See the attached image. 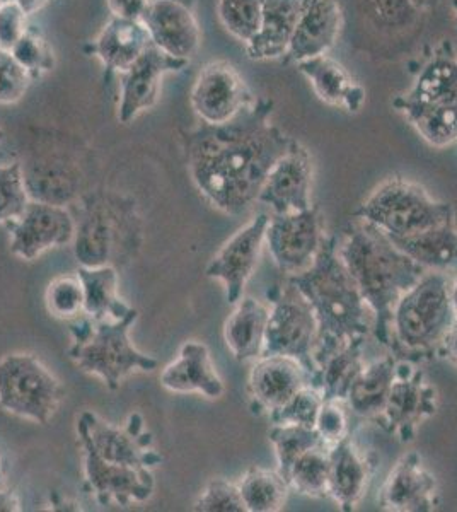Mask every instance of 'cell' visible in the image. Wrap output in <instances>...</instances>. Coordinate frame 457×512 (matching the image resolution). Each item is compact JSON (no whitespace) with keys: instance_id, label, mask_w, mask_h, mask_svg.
Listing matches in <instances>:
<instances>
[{"instance_id":"f5cc1de1","label":"cell","mask_w":457,"mask_h":512,"mask_svg":"<svg viewBox=\"0 0 457 512\" xmlns=\"http://www.w3.org/2000/svg\"><path fill=\"white\" fill-rule=\"evenodd\" d=\"M411 2L422 12L430 11V9H434L440 4V0H411Z\"/></svg>"},{"instance_id":"e575fe53","label":"cell","mask_w":457,"mask_h":512,"mask_svg":"<svg viewBox=\"0 0 457 512\" xmlns=\"http://www.w3.org/2000/svg\"><path fill=\"white\" fill-rule=\"evenodd\" d=\"M248 512L282 511L289 495V482L280 472L251 466L238 483Z\"/></svg>"},{"instance_id":"d4e9b609","label":"cell","mask_w":457,"mask_h":512,"mask_svg":"<svg viewBox=\"0 0 457 512\" xmlns=\"http://www.w3.org/2000/svg\"><path fill=\"white\" fill-rule=\"evenodd\" d=\"M304 0H265L260 30L246 43V53L255 62L284 60L296 31Z\"/></svg>"},{"instance_id":"7c38bea8","label":"cell","mask_w":457,"mask_h":512,"mask_svg":"<svg viewBox=\"0 0 457 512\" xmlns=\"http://www.w3.org/2000/svg\"><path fill=\"white\" fill-rule=\"evenodd\" d=\"M439 408V393L423 371L410 362H398V374L394 379L388 402L377 417L384 431L410 443L417 436L418 427L434 417Z\"/></svg>"},{"instance_id":"ba28073f","label":"cell","mask_w":457,"mask_h":512,"mask_svg":"<svg viewBox=\"0 0 457 512\" xmlns=\"http://www.w3.org/2000/svg\"><path fill=\"white\" fill-rule=\"evenodd\" d=\"M353 217L379 227L389 238H406L454 222L456 212L452 204L435 200L417 183L393 176L365 198Z\"/></svg>"},{"instance_id":"9c48e42d","label":"cell","mask_w":457,"mask_h":512,"mask_svg":"<svg viewBox=\"0 0 457 512\" xmlns=\"http://www.w3.org/2000/svg\"><path fill=\"white\" fill-rule=\"evenodd\" d=\"M62 383L31 354L0 359V407L9 414L45 425L64 400Z\"/></svg>"},{"instance_id":"1f68e13d","label":"cell","mask_w":457,"mask_h":512,"mask_svg":"<svg viewBox=\"0 0 457 512\" xmlns=\"http://www.w3.org/2000/svg\"><path fill=\"white\" fill-rule=\"evenodd\" d=\"M84 287V315L94 321L123 320L135 309L118 294V272L113 265L84 267L77 270Z\"/></svg>"},{"instance_id":"ffe728a7","label":"cell","mask_w":457,"mask_h":512,"mask_svg":"<svg viewBox=\"0 0 457 512\" xmlns=\"http://www.w3.org/2000/svg\"><path fill=\"white\" fill-rule=\"evenodd\" d=\"M142 23L152 45L169 57L191 62L200 50L202 30L185 0H152Z\"/></svg>"},{"instance_id":"4316f807","label":"cell","mask_w":457,"mask_h":512,"mask_svg":"<svg viewBox=\"0 0 457 512\" xmlns=\"http://www.w3.org/2000/svg\"><path fill=\"white\" fill-rule=\"evenodd\" d=\"M297 70L306 77L314 93L326 105L342 108L348 113H359L365 103V89L353 81L342 64L326 55L302 60Z\"/></svg>"},{"instance_id":"6da1fadb","label":"cell","mask_w":457,"mask_h":512,"mask_svg":"<svg viewBox=\"0 0 457 512\" xmlns=\"http://www.w3.org/2000/svg\"><path fill=\"white\" fill-rule=\"evenodd\" d=\"M273 101L256 98L238 117L222 125L202 123L183 137L191 181L212 207L244 216L292 137L273 123Z\"/></svg>"},{"instance_id":"681fc988","label":"cell","mask_w":457,"mask_h":512,"mask_svg":"<svg viewBox=\"0 0 457 512\" xmlns=\"http://www.w3.org/2000/svg\"><path fill=\"white\" fill-rule=\"evenodd\" d=\"M23 504L14 490L0 489V512H21Z\"/></svg>"},{"instance_id":"f35d334b","label":"cell","mask_w":457,"mask_h":512,"mask_svg":"<svg viewBox=\"0 0 457 512\" xmlns=\"http://www.w3.org/2000/svg\"><path fill=\"white\" fill-rule=\"evenodd\" d=\"M31 202L23 163L0 164V224L16 221Z\"/></svg>"},{"instance_id":"2e32d148","label":"cell","mask_w":457,"mask_h":512,"mask_svg":"<svg viewBox=\"0 0 457 512\" xmlns=\"http://www.w3.org/2000/svg\"><path fill=\"white\" fill-rule=\"evenodd\" d=\"M11 231L12 255L35 260L41 253L69 245L76 238V219L64 205L31 200L16 221L7 222Z\"/></svg>"},{"instance_id":"cb8c5ba5","label":"cell","mask_w":457,"mask_h":512,"mask_svg":"<svg viewBox=\"0 0 457 512\" xmlns=\"http://www.w3.org/2000/svg\"><path fill=\"white\" fill-rule=\"evenodd\" d=\"M161 384L173 393H200L207 398H220L226 391L209 347L200 342H186L181 347L178 359L164 367Z\"/></svg>"},{"instance_id":"d6986e66","label":"cell","mask_w":457,"mask_h":512,"mask_svg":"<svg viewBox=\"0 0 457 512\" xmlns=\"http://www.w3.org/2000/svg\"><path fill=\"white\" fill-rule=\"evenodd\" d=\"M82 446V444H81ZM84 449L86 487L101 506L128 507L147 502L154 495L156 480L151 468L115 465L103 460L93 448Z\"/></svg>"},{"instance_id":"3957f363","label":"cell","mask_w":457,"mask_h":512,"mask_svg":"<svg viewBox=\"0 0 457 512\" xmlns=\"http://www.w3.org/2000/svg\"><path fill=\"white\" fill-rule=\"evenodd\" d=\"M338 253L374 316L372 333L379 344L391 347L393 311L401 296L425 275V268L394 245L388 234L360 221L338 238Z\"/></svg>"},{"instance_id":"5b68a950","label":"cell","mask_w":457,"mask_h":512,"mask_svg":"<svg viewBox=\"0 0 457 512\" xmlns=\"http://www.w3.org/2000/svg\"><path fill=\"white\" fill-rule=\"evenodd\" d=\"M81 204L74 238L77 262L84 267H115L134 255L140 222L130 198L94 192L82 197Z\"/></svg>"},{"instance_id":"5bb4252c","label":"cell","mask_w":457,"mask_h":512,"mask_svg":"<svg viewBox=\"0 0 457 512\" xmlns=\"http://www.w3.org/2000/svg\"><path fill=\"white\" fill-rule=\"evenodd\" d=\"M321 217L318 210H301L270 217L267 243L277 267L285 274H299L311 267L323 245Z\"/></svg>"},{"instance_id":"11a10c76","label":"cell","mask_w":457,"mask_h":512,"mask_svg":"<svg viewBox=\"0 0 457 512\" xmlns=\"http://www.w3.org/2000/svg\"><path fill=\"white\" fill-rule=\"evenodd\" d=\"M4 483H6V470H4V463L0 458V489H4Z\"/></svg>"},{"instance_id":"484cf974","label":"cell","mask_w":457,"mask_h":512,"mask_svg":"<svg viewBox=\"0 0 457 512\" xmlns=\"http://www.w3.org/2000/svg\"><path fill=\"white\" fill-rule=\"evenodd\" d=\"M330 458V477H328V495L345 512H352L359 506L367 482L369 466L359 448L353 443L352 436L340 439L328 448Z\"/></svg>"},{"instance_id":"603a6c76","label":"cell","mask_w":457,"mask_h":512,"mask_svg":"<svg viewBox=\"0 0 457 512\" xmlns=\"http://www.w3.org/2000/svg\"><path fill=\"white\" fill-rule=\"evenodd\" d=\"M307 384H311V374L289 355H261L249 374L251 398L268 414Z\"/></svg>"},{"instance_id":"60d3db41","label":"cell","mask_w":457,"mask_h":512,"mask_svg":"<svg viewBox=\"0 0 457 512\" xmlns=\"http://www.w3.org/2000/svg\"><path fill=\"white\" fill-rule=\"evenodd\" d=\"M12 57L18 60V64L23 67L31 81L40 79L47 72L55 67V53H53L50 43H48L40 31L28 28L23 38L12 47Z\"/></svg>"},{"instance_id":"f546056e","label":"cell","mask_w":457,"mask_h":512,"mask_svg":"<svg viewBox=\"0 0 457 512\" xmlns=\"http://www.w3.org/2000/svg\"><path fill=\"white\" fill-rule=\"evenodd\" d=\"M236 304L224 326V338L236 361H255L263 354L270 309L255 297H241Z\"/></svg>"},{"instance_id":"83f0119b","label":"cell","mask_w":457,"mask_h":512,"mask_svg":"<svg viewBox=\"0 0 457 512\" xmlns=\"http://www.w3.org/2000/svg\"><path fill=\"white\" fill-rule=\"evenodd\" d=\"M24 178L31 200L64 205L76 200L81 192V169L67 158L47 156L23 164Z\"/></svg>"},{"instance_id":"9a60e30c","label":"cell","mask_w":457,"mask_h":512,"mask_svg":"<svg viewBox=\"0 0 457 512\" xmlns=\"http://www.w3.org/2000/svg\"><path fill=\"white\" fill-rule=\"evenodd\" d=\"M190 62L174 59L149 45L130 69L120 74L116 118L123 125L134 122L152 110L161 99L162 81L168 74L181 72Z\"/></svg>"},{"instance_id":"bcb514c9","label":"cell","mask_w":457,"mask_h":512,"mask_svg":"<svg viewBox=\"0 0 457 512\" xmlns=\"http://www.w3.org/2000/svg\"><path fill=\"white\" fill-rule=\"evenodd\" d=\"M28 14L14 2L0 4V48L9 50L28 31Z\"/></svg>"},{"instance_id":"b9f144b4","label":"cell","mask_w":457,"mask_h":512,"mask_svg":"<svg viewBox=\"0 0 457 512\" xmlns=\"http://www.w3.org/2000/svg\"><path fill=\"white\" fill-rule=\"evenodd\" d=\"M47 308L55 318L76 320L84 315V287L79 277H57L47 289Z\"/></svg>"},{"instance_id":"4dcf8cb0","label":"cell","mask_w":457,"mask_h":512,"mask_svg":"<svg viewBox=\"0 0 457 512\" xmlns=\"http://www.w3.org/2000/svg\"><path fill=\"white\" fill-rule=\"evenodd\" d=\"M364 344L365 337L353 338L318 362L314 388L321 391L324 402H347L350 388L364 371Z\"/></svg>"},{"instance_id":"4fadbf2b","label":"cell","mask_w":457,"mask_h":512,"mask_svg":"<svg viewBox=\"0 0 457 512\" xmlns=\"http://www.w3.org/2000/svg\"><path fill=\"white\" fill-rule=\"evenodd\" d=\"M255 99L238 69L226 60L203 65L190 93L191 108L207 125L231 122Z\"/></svg>"},{"instance_id":"816d5d0a","label":"cell","mask_w":457,"mask_h":512,"mask_svg":"<svg viewBox=\"0 0 457 512\" xmlns=\"http://www.w3.org/2000/svg\"><path fill=\"white\" fill-rule=\"evenodd\" d=\"M2 2H14V4H18L28 16H31V14L40 11L41 7L45 6L48 0H2Z\"/></svg>"},{"instance_id":"8d00e7d4","label":"cell","mask_w":457,"mask_h":512,"mask_svg":"<svg viewBox=\"0 0 457 512\" xmlns=\"http://www.w3.org/2000/svg\"><path fill=\"white\" fill-rule=\"evenodd\" d=\"M328 477H330V458H328V446H318L309 449L290 468V489L297 494L323 499L328 495Z\"/></svg>"},{"instance_id":"e0dca14e","label":"cell","mask_w":457,"mask_h":512,"mask_svg":"<svg viewBox=\"0 0 457 512\" xmlns=\"http://www.w3.org/2000/svg\"><path fill=\"white\" fill-rule=\"evenodd\" d=\"M313 158L301 142L290 144L261 187L256 204L267 205L275 216L311 209Z\"/></svg>"},{"instance_id":"6f0895ef","label":"cell","mask_w":457,"mask_h":512,"mask_svg":"<svg viewBox=\"0 0 457 512\" xmlns=\"http://www.w3.org/2000/svg\"><path fill=\"white\" fill-rule=\"evenodd\" d=\"M0 4H2V0H0Z\"/></svg>"},{"instance_id":"7dc6e473","label":"cell","mask_w":457,"mask_h":512,"mask_svg":"<svg viewBox=\"0 0 457 512\" xmlns=\"http://www.w3.org/2000/svg\"><path fill=\"white\" fill-rule=\"evenodd\" d=\"M314 427L328 448L331 444L338 443L340 439L348 436L347 417L338 402L323 403Z\"/></svg>"},{"instance_id":"d590c367","label":"cell","mask_w":457,"mask_h":512,"mask_svg":"<svg viewBox=\"0 0 457 512\" xmlns=\"http://www.w3.org/2000/svg\"><path fill=\"white\" fill-rule=\"evenodd\" d=\"M275 454H277L278 472L287 480L290 468L302 454L309 449L326 446L316 431V427L296 424H273L268 432Z\"/></svg>"},{"instance_id":"277c9868","label":"cell","mask_w":457,"mask_h":512,"mask_svg":"<svg viewBox=\"0 0 457 512\" xmlns=\"http://www.w3.org/2000/svg\"><path fill=\"white\" fill-rule=\"evenodd\" d=\"M393 106L430 146L440 149L457 142V52L451 41L435 47L411 88L398 94Z\"/></svg>"},{"instance_id":"d6a6232c","label":"cell","mask_w":457,"mask_h":512,"mask_svg":"<svg viewBox=\"0 0 457 512\" xmlns=\"http://www.w3.org/2000/svg\"><path fill=\"white\" fill-rule=\"evenodd\" d=\"M391 241L425 270H457L456 221L430 227L406 238H391Z\"/></svg>"},{"instance_id":"ac0fdd59","label":"cell","mask_w":457,"mask_h":512,"mask_svg":"<svg viewBox=\"0 0 457 512\" xmlns=\"http://www.w3.org/2000/svg\"><path fill=\"white\" fill-rule=\"evenodd\" d=\"M268 222V214H258L220 248L205 268V275L209 279H217L224 284L226 299L231 304L238 303L243 297L244 287L255 272L267 238Z\"/></svg>"},{"instance_id":"7bdbcfd3","label":"cell","mask_w":457,"mask_h":512,"mask_svg":"<svg viewBox=\"0 0 457 512\" xmlns=\"http://www.w3.org/2000/svg\"><path fill=\"white\" fill-rule=\"evenodd\" d=\"M381 28L389 31H401L417 23L422 11L411 0H365Z\"/></svg>"},{"instance_id":"52a82bcc","label":"cell","mask_w":457,"mask_h":512,"mask_svg":"<svg viewBox=\"0 0 457 512\" xmlns=\"http://www.w3.org/2000/svg\"><path fill=\"white\" fill-rule=\"evenodd\" d=\"M446 275L425 274L406 291L393 311L391 349L411 361L440 352L457 315L449 297Z\"/></svg>"},{"instance_id":"db71d44e","label":"cell","mask_w":457,"mask_h":512,"mask_svg":"<svg viewBox=\"0 0 457 512\" xmlns=\"http://www.w3.org/2000/svg\"><path fill=\"white\" fill-rule=\"evenodd\" d=\"M449 297H451L452 308L457 315V279L449 286Z\"/></svg>"},{"instance_id":"f907efd6","label":"cell","mask_w":457,"mask_h":512,"mask_svg":"<svg viewBox=\"0 0 457 512\" xmlns=\"http://www.w3.org/2000/svg\"><path fill=\"white\" fill-rule=\"evenodd\" d=\"M440 354L449 357L457 366V318L454 321V325L451 326V330L447 333L446 340H444L442 349H440Z\"/></svg>"},{"instance_id":"f1b7e54d","label":"cell","mask_w":457,"mask_h":512,"mask_svg":"<svg viewBox=\"0 0 457 512\" xmlns=\"http://www.w3.org/2000/svg\"><path fill=\"white\" fill-rule=\"evenodd\" d=\"M151 45L142 21L111 18L91 43V53L106 69L122 74Z\"/></svg>"},{"instance_id":"7402d4cb","label":"cell","mask_w":457,"mask_h":512,"mask_svg":"<svg viewBox=\"0 0 457 512\" xmlns=\"http://www.w3.org/2000/svg\"><path fill=\"white\" fill-rule=\"evenodd\" d=\"M342 30V7L338 0H304L285 64L326 55L335 47Z\"/></svg>"},{"instance_id":"30bf717a","label":"cell","mask_w":457,"mask_h":512,"mask_svg":"<svg viewBox=\"0 0 457 512\" xmlns=\"http://www.w3.org/2000/svg\"><path fill=\"white\" fill-rule=\"evenodd\" d=\"M272 308L268 316L265 347L261 355H289L301 362L311 374L314 386L318 367L314 362V349L318 342V321L306 299L294 289H273L270 294Z\"/></svg>"},{"instance_id":"8fae6325","label":"cell","mask_w":457,"mask_h":512,"mask_svg":"<svg viewBox=\"0 0 457 512\" xmlns=\"http://www.w3.org/2000/svg\"><path fill=\"white\" fill-rule=\"evenodd\" d=\"M76 429L79 443L93 448L108 463L152 470L162 461L152 448L151 434L145 431L144 417L137 412L123 427L108 424L93 412H82Z\"/></svg>"},{"instance_id":"74e56055","label":"cell","mask_w":457,"mask_h":512,"mask_svg":"<svg viewBox=\"0 0 457 512\" xmlns=\"http://www.w3.org/2000/svg\"><path fill=\"white\" fill-rule=\"evenodd\" d=\"M265 0H217V16L224 30L236 40L248 43L260 30Z\"/></svg>"},{"instance_id":"f6af8a7d","label":"cell","mask_w":457,"mask_h":512,"mask_svg":"<svg viewBox=\"0 0 457 512\" xmlns=\"http://www.w3.org/2000/svg\"><path fill=\"white\" fill-rule=\"evenodd\" d=\"M31 84L28 72L9 50L0 48V105H12L23 99Z\"/></svg>"},{"instance_id":"9f6ffc18","label":"cell","mask_w":457,"mask_h":512,"mask_svg":"<svg viewBox=\"0 0 457 512\" xmlns=\"http://www.w3.org/2000/svg\"><path fill=\"white\" fill-rule=\"evenodd\" d=\"M452 11H454V16H456V28H457V0H451Z\"/></svg>"},{"instance_id":"c3c4849f","label":"cell","mask_w":457,"mask_h":512,"mask_svg":"<svg viewBox=\"0 0 457 512\" xmlns=\"http://www.w3.org/2000/svg\"><path fill=\"white\" fill-rule=\"evenodd\" d=\"M152 0H106L111 18L142 21Z\"/></svg>"},{"instance_id":"7a4b0ae2","label":"cell","mask_w":457,"mask_h":512,"mask_svg":"<svg viewBox=\"0 0 457 512\" xmlns=\"http://www.w3.org/2000/svg\"><path fill=\"white\" fill-rule=\"evenodd\" d=\"M289 284L306 299L318 321L316 367L353 338L372 332L374 316L338 253V236L323 239L313 265L290 275Z\"/></svg>"},{"instance_id":"8992f818","label":"cell","mask_w":457,"mask_h":512,"mask_svg":"<svg viewBox=\"0 0 457 512\" xmlns=\"http://www.w3.org/2000/svg\"><path fill=\"white\" fill-rule=\"evenodd\" d=\"M137 309L123 320L94 321L91 318H76L70 323L72 337L69 355L77 367L87 374H96L103 379L106 388L116 391L123 379L134 371L151 373L159 362L151 355L135 349L130 342V328L137 321Z\"/></svg>"},{"instance_id":"ab89813d","label":"cell","mask_w":457,"mask_h":512,"mask_svg":"<svg viewBox=\"0 0 457 512\" xmlns=\"http://www.w3.org/2000/svg\"><path fill=\"white\" fill-rule=\"evenodd\" d=\"M324 398L318 388L307 384L290 396L289 400L272 410L268 417L273 424H296L314 427L318 419L319 410L323 407Z\"/></svg>"},{"instance_id":"ee69618b","label":"cell","mask_w":457,"mask_h":512,"mask_svg":"<svg viewBox=\"0 0 457 512\" xmlns=\"http://www.w3.org/2000/svg\"><path fill=\"white\" fill-rule=\"evenodd\" d=\"M193 511L200 512H248L236 483L215 478L207 483L202 495L198 497Z\"/></svg>"},{"instance_id":"836d02e7","label":"cell","mask_w":457,"mask_h":512,"mask_svg":"<svg viewBox=\"0 0 457 512\" xmlns=\"http://www.w3.org/2000/svg\"><path fill=\"white\" fill-rule=\"evenodd\" d=\"M398 374V359L396 355L384 357L381 361L372 362L364 367V371L355 379L347 403L353 414L372 419L379 417L388 402L389 391Z\"/></svg>"},{"instance_id":"44dd1931","label":"cell","mask_w":457,"mask_h":512,"mask_svg":"<svg viewBox=\"0 0 457 512\" xmlns=\"http://www.w3.org/2000/svg\"><path fill=\"white\" fill-rule=\"evenodd\" d=\"M382 509L394 512H432L439 504V487L423 465L422 456L408 453L389 473L381 490Z\"/></svg>"},{"instance_id":"680465c9","label":"cell","mask_w":457,"mask_h":512,"mask_svg":"<svg viewBox=\"0 0 457 512\" xmlns=\"http://www.w3.org/2000/svg\"><path fill=\"white\" fill-rule=\"evenodd\" d=\"M0 135H2V134H0Z\"/></svg>"}]
</instances>
